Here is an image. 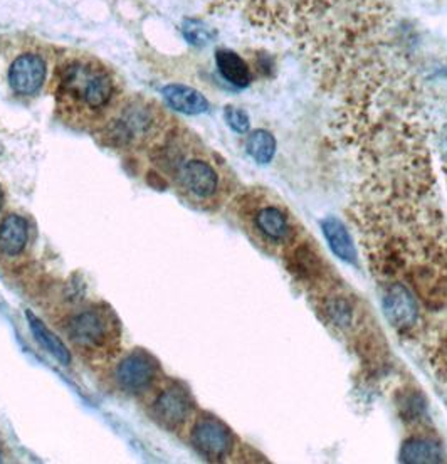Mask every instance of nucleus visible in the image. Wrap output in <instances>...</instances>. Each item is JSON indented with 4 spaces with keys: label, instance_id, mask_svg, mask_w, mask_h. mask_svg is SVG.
<instances>
[{
    "label": "nucleus",
    "instance_id": "6",
    "mask_svg": "<svg viewBox=\"0 0 447 464\" xmlns=\"http://www.w3.org/2000/svg\"><path fill=\"white\" fill-rule=\"evenodd\" d=\"M384 314L402 335H413L421 330L423 324V303L411 288L402 283H380Z\"/></svg>",
    "mask_w": 447,
    "mask_h": 464
},
{
    "label": "nucleus",
    "instance_id": "11",
    "mask_svg": "<svg viewBox=\"0 0 447 464\" xmlns=\"http://www.w3.org/2000/svg\"><path fill=\"white\" fill-rule=\"evenodd\" d=\"M321 231L326 239V243L330 246L333 255L340 257L346 265H358V253H356L354 237L350 231L345 227L344 222L336 218H325L321 221Z\"/></svg>",
    "mask_w": 447,
    "mask_h": 464
},
{
    "label": "nucleus",
    "instance_id": "1",
    "mask_svg": "<svg viewBox=\"0 0 447 464\" xmlns=\"http://www.w3.org/2000/svg\"><path fill=\"white\" fill-rule=\"evenodd\" d=\"M355 218L372 273L402 283L431 310L447 306V229L442 219L407 200L362 204Z\"/></svg>",
    "mask_w": 447,
    "mask_h": 464
},
{
    "label": "nucleus",
    "instance_id": "18",
    "mask_svg": "<svg viewBox=\"0 0 447 464\" xmlns=\"http://www.w3.org/2000/svg\"><path fill=\"white\" fill-rule=\"evenodd\" d=\"M224 118H226L228 125H229L234 131H238V133L249 131L251 123H249V116H248V113H246L244 110H239V108H236V106H228V108L224 110Z\"/></svg>",
    "mask_w": 447,
    "mask_h": 464
},
{
    "label": "nucleus",
    "instance_id": "20",
    "mask_svg": "<svg viewBox=\"0 0 447 464\" xmlns=\"http://www.w3.org/2000/svg\"><path fill=\"white\" fill-rule=\"evenodd\" d=\"M432 362L437 371L447 373V332L436 342V347L432 350Z\"/></svg>",
    "mask_w": 447,
    "mask_h": 464
},
{
    "label": "nucleus",
    "instance_id": "17",
    "mask_svg": "<svg viewBox=\"0 0 447 464\" xmlns=\"http://www.w3.org/2000/svg\"><path fill=\"white\" fill-rule=\"evenodd\" d=\"M248 153L253 157L258 163H269L275 159L276 140L269 131L266 130H256L246 143Z\"/></svg>",
    "mask_w": 447,
    "mask_h": 464
},
{
    "label": "nucleus",
    "instance_id": "12",
    "mask_svg": "<svg viewBox=\"0 0 447 464\" xmlns=\"http://www.w3.org/2000/svg\"><path fill=\"white\" fill-rule=\"evenodd\" d=\"M29 241L27 222L17 214H9L0 222V255L15 257L23 255Z\"/></svg>",
    "mask_w": 447,
    "mask_h": 464
},
{
    "label": "nucleus",
    "instance_id": "2",
    "mask_svg": "<svg viewBox=\"0 0 447 464\" xmlns=\"http://www.w3.org/2000/svg\"><path fill=\"white\" fill-rule=\"evenodd\" d=\"M238 219L249 239L269 255L285 257L305 237L287 206L267 194L244 196L238 204Z\"/></svg>",
    "mask_w": 447,
    "mask_h": 464
},
{
    "label": "nucleus",
    "instance_id": "5",
    "mask_svg": "<svg viewBox=\"0 0 447 464\" xmlns=\"http://www.w3.org/2000/svg\"><path fill=\"white\" fill-rule=\"evenodd\" d=\"M177 182L185 196L199 208L218 206L220 196V175L206 159H189L177 165Z\"/></svg>",
    "mask_w": 447,
    "mask_h": 464
},
{
    "label": "nucleus",
    "instance_id": "13",
    "mask_svg": "<svg viewBox=\"0 0 447 464\" xmlns=\"http://www.w3.org/2000/svg\"><path fill=\"white\" fill-rule=\"evenodd\" d=\"M161 94L170 108L185 115H200L209 110L206 96L185 84H169L161 90Z\"/></svg>",
    "mask_w": 447,
    "mask_h": 464
},
{
    "label": "nucleus",
    "instance_id": "9",
    "mask_svg": "<svg viewBox=\"0 0 447 464\" xmlns=\"http://www.w3.org/2000/svg\"><path fill=\"white\" fill-rule=\"evenodd\" d=\"M118 387L127 394L140 395L157 387L160 379L159 362L143 350H135L118 363L115 372Z\"/></svg>",
    "mask_w": 447,
    "mask_h": 464
},
{
    "label": "nucleus",
    "instance_id": "14",
    "mask_svg": "<svg viewBox=\"0 0 447 464\" xmlns=\"http://www.w3.org/2000/svg\"><path fill=\"white\" fill-rule=\"evenodd\" d=\"M403 463H442L446 461V454L442 446L429 436H413L409 441L403 442L401 451Z\"/></svg>",
    "mask_w": 447,
    "mask_h": 464
},
{
    "label": "nucleus",
    "instance_id": "3",
    "mask_svg": "<svg viewBox=\"0 0 447 464\" xmlns=\"http://www.w3.org/2000/svg\"><path fill=\"white\" fill-rule=\"evenodd\" d=\"M64 332L73 347L88 360L110 359L115 355L121 340L120 322L104 303H92L73 312Z\"/></svg>",
    "mask_w": 447,
    "mask_h": 464
},
{
    "label": "nucleus",
    "instance_id": "4",
    "mask_svg": "<svg viewBox=\"0 0 447 464\" xmlns=\"http://www.w3.org/2000/svg\"><path fill=\"white\" fill-rule=\"evenodd\" d=\"M115 93V86L106 71L74 64L68 68L61 80L59 103L63 108L84 110L88 113H98L108 106Z\"/></svg>",
    "mask_w": 447,
    "mask_h": 464
},
{
    "label": "nucleus",
    "instance_id": "16",
    "mask_svg": "<svg viewBox=\"0 0 447 464\" xmlns=\"http://www.w3.org/2000/svg\"><path fill=\"white\" fill-rule=\"evenodd\" d=\"M25 316H27L29 328H31V332H33L35 340H37L43 347L46 348L47 352H49L54 359H58L63 365H69V363H71V353H69L66 345L63 343V340H61L58 335H54L33 312H25Z\"/></svg>",
    "mask_w": 447,
    "mask_h": 464
},
{
    "label": "nucleus",
    "instance_id": "8",
    "mask_svg": "<svg viewBox=\"0 0 447 464\" xmlns=\"http://www.w3.org/2000/svg\"><path fill=\"white\" fill-rule=\"evenodd\" d=\"M190 442L209 461H224L234 450V434L222 420L202 414L192 422Z\"/></svg>",
    "mask_w": 447,
    "mask_h": 464
},
{
    "label": "nucleus",
    "instance_id": "10",
    "mask_svg": "<svg viewBox=\"0 0 447 464\" xmlns=\"http://www.w3.org/2000/svg\"><path fill=\"white\" fill-rule=\"evenodd\" d=\"M12 90L23 96H33L46 82V63L37 54H23L9 70Z\"/></svg>",
    "mask_w": 447,
    "mask_h": 464
},
{
    "label": "nucleus",
    "instance_id": "7",
    "mask_svg": "<svg viewBox=\"0 0 447 464\" xmlns=\"http://www.w3.org/2000/svg\"><path fill=\"white\" fill-rule=\"evenodd\" d=\"M150 412L161 428L172 432L184 430L194 416V401L180 383H167L153 397Z\"/></svg>",
    "mask_w": 447,
    "mask_h": 464
},
{
    "label": "nucleus",
    "instance_id": "15",
    "mask_svg": "<svg viewBox=\"0 0 447 464\" xmlns=\"http://www.w3.org/2000/svg\"><path fill=\"white\" fill-rule=\"evenodd\" d=\"M216 63H218L219 72L222 74L224 80H228L230 84L238 88H246L251 82V71L248 68L246 61L228 49H220L216 54Z\"/></svg>",
    "mask_w": 447,
    "mask_h": 464
},
{
    "label": "nucleus",
    "instance_id": "21",
    "mask_svg": "<svg viewBox=\"0 0 447 464\" xmlns=\"http://www.w3.org/2000/svg\"><path fill=\"white\" fill-rule=\"evenodd\" d=\"M437 149H439V157L441 162L447 169V125L442 127L441 133H439V141H437Z\"/></svg>",
    "mask_w": 447,
    "mask_h": 464
},
{
    "label": "nucleus",
    "instance_id": "22",
    "mask_svg": "<svg viewBox=\"0 0 447 464\" xmlns=\"http://www.w3.org/2000/svg\"><path fill=\"white\" fill-rule=\"evenodd\" d=\"M2 204H4V196H2V190H0V209H2Z\"/></svg>",
    "mask_w": 447,
    "mask_h": 464
},
{
    "label": "nucleus",
    "instance_id": "19",
    "mask_svg": "<svg viewBox=\"0 0 447 464\" xmlns=\"http://www.w3.org/2000/svg\"><path fill=\"white\" fill-rule=\"evenodd\" d=\"M184 34L192 44H197V46H204L212 37L209 29L204 27L202 24L197 23V21H187L185 23Z\"/></svg>",
    "mask_w": 447,
    "mask_h": 464
}]
</instances>
